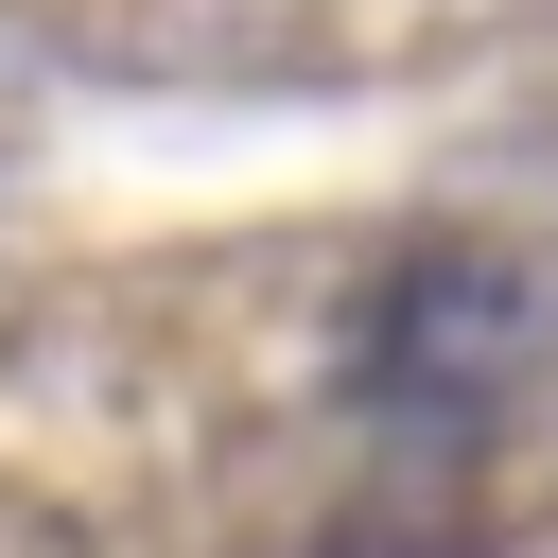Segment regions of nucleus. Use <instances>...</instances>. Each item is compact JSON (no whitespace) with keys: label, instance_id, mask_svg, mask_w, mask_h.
Wrapping results in <instances>:
<instances>
[{"label":"nucleus","instance_id":"nucleus-1","mask_svg":"<svg viewBox=\"0 0 558 558\" xmlns=\"http://www.w3.org/2000/svg\"><path fill=\"white\" fill-rule=\"evenodd\" d=\"M541 366H558V262H523V244H401V262H366V296H349V401H366V418L471 436V418H506Z\"/></svg>","mask_w":558,"mask_h":558}]
</instances>
